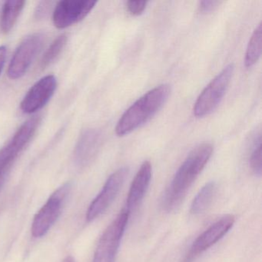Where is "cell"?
I'll list each match as a JSON object with an SVG mask.
<instances>
[{"label": "cell", "mask_w": 262, "mask_h": 262, "mask_svg": "<svg viewBox=\"0 0 262 262\" xmlns=\"http://www.w3.org/2000/svg\"><path fill=\"white\" fill-rule=\"evenodd\" d=\"M212 152L211 144L202 143L188 154L164 194L162 206L165 211L171 212L180 206L188 190L208 163Z\"/></svg>", "instance_id": "6da1fadb"}, {"label": "cell", "mask_w": 262, "mask_h": 262, "mask_svg": "<svg viewBox=\"0 0 262 262\" xmlns=\"http://www.w3.org/2000/svg\"><path fill=\"white\" fill-rule=\"evenodd\" d=\"M170 92L168 84H162L147 92L121 116L116 126V134H129L148 122L168 100Z\"/></svg>", "instance_id": "7a4b0ae2"}, {"label": "cell", "mask_w": 262, "mask_h": 262, "mask_svg": "<svg viewBox=\"0 0 262 262\" xmlns=\"http://www.w3.org/2000/svg\"><path fill=\"white\" fill-rule=\"evenodd\" d=\"M234 73V65L226 66L204 89L194 102L193 113L198 118L212 113L223 99Z\"/></svg>", "instance_id": "3957f363"}, {"label": "cell", "mask_w": 262, "mask_h": 262, "mask_svg": "<svg viewBox=\"0 0 262 262\" xmlns=\"http://www.w3.org/2000/svg\"><path fill=\"white\" fill-rule=\"evenodd\" d=\"M129 216L126 210L122 209L108 225L99 239L93 262H116V255Z\"/></svg>", "instance_id": "277c9868"}, {"label": "cell", "mask_w": 262, "mask_h": 262, "mask_svg": "<svg viewBox=\"0 0 262 262\" xmlns=\"http://www.w3.org/2000/svg\"><path fill=\"white\" fill-rule=\"evenodd\" d=\"M70 188L69 183L59 187L38 211L32 224L31 233L33 237L36 238L43 237L50 231L60 215Z\"/></svg>", "instance_id": "5b68a950"}, {"label": "cell", "mask_w": 262, "mask_h": 262, "mask_svg": "<svg viewBox=\"0 0 262 262\" xmlns=\"http://www.w3.org/2000/svg\"><path fill=\"white\" fill-rule=\"evenodd\" d=\"M45 41L42 33H34L26 37L16 49L10 61L7 76L12 80L20 79L27 73Z\"/></svg>", "instance_id": "8992f818"}, {"label": "cell", "mask_w": 262, "mask_h": 262, "mask_svg": "<svg viewBox=\"0 0 262 262\" xmlns=\"http://www.w3.org/2000/svg\"><path fill=\"white\" fill-rule=\"evenodd\" d=\"M128 173V168L122 167L116 170L108 177L103 188L93 199L87 210V222H93L110 208L122 189Z\"/></svg>", "instance_id": "52a82bcc"}, {"label": "cell", "mask_w": 262, "mask_h": 262, "mask_svg": "<svg viewBox=\"0 0 262 262\" xmlns=\"http://www.w3.org/2000/svg\"><path fill=\"white\" fill-rule=\"evenodd\" d=\"M234 222L235 217L234 215L227 214L214 222L193 242L183 262L194 261L202 253L215 245L231 230Z\"/></svg>", "instance_id": "ba28073f"}, {"label": "cell", "mask_w": 262, "mask_h": 262, "mask_svg": "<svg viewBox=\"0 0 262 262\" xmlns=\"http://www.w3.org/2000/svg\"><path fill=\"white\" fill-rule=\"evenodd\" d=\"M94 0H64L56 4L53 22L59 30L71 27L85 19L96 4Z\"/></svg>", "instance_id": "9c48e42d"}, {"label": "cell", "mask_w": 262, "mask_h": 262, "mask_svg": "<svg viewBox=\"0 0 262 262\" xmlns=\"http://www.w3.org/2000/svg\"><path fill=\"white\" fill-rule=\"evenodd\" d=\"M39 122V117H33L24 122L10 142L0 150V172L7 173L8 168L36 133Z\"/></svg>", "instance_id": "30bf717a"}, {"label": "cell", "mask_w": 262, "mask_h": 262, "mask_svg": "<svg viewBox=\"0 0 262 262\" xmlns=\"http://www.w3.org/2000/svg\"><path fill=\"white\" fill-rule=\"evenodd\" d=\"M57 87V79L53 75L44 76L36 82L24 96L20 104L21 110L32 114L43 108L50 100Z\"/></svg>", "instance_id": "8fae6325"}, {"label": "cell", "mask_w": 262, "mask_h": 262, "mask_svg": "<svg viewBox=\"0 0 262 262\" xmlns=\"http://www.w3.org/2000/svg\"><path fill=\"white\" fill-rule=\"evenodd\" d=\"M151 174L152 167L151 163L148 161H145L136 173L128 191L126 205L124 209L126 210L129 214H131L132 211L136 209L143 200L151 182Z\"/></svg>", "instance_id": "7c38bea8"}, {"label": "cell", "mask_w": 262, "mask_h": 262, "mask_svg": "<svg viewBox=\"0 0 262 262\" xmlns=\"http://www.w3.org/2000/svg\"><path fill=\"white\" fill-rule=\"evenodd\" d=\"M102 135L98 130L88 129L82 133L74 151V160L79 167H85L96 157L100 148Z\"/></svg>", "instance_id": "4fadbf2b"}, {"label": "cell", "mask_w": 262, "mask_h": 262, "mask_svg": "<svg viewBox=\"0 0 262 262\" xmlns=\"http://www.w3.org/2000/svg\"><path fill=\"white\" fill-rule=\"evenodd\" d=\"M25 4V1H7L4 3L0 17V30L2 33L5 34L10 33L24 10Z\"/></svg>", "instance_id": "5bb4252c"}, {"label": "cell", "mask_w": 262, "mask_h": 262, "mask_svg": "<svg viewBox=\"0 0 262 262\" xmlns=\"http://www.w3.org/2000/svg\"><path fill=\"white\" fill-rule=\"evenodd\" d=\"M215 192V182H210L205 184L193 199L190 209L191 214H200L204 212L212 202Z\"/></svg>", "instance_id": "9a60e30c"}, {"label": "cell", "mask_w": 262, "mask_h": 262, "mask_svg": "<svg viewBox=\"0 0 262 262\" xmlns=\"http://www.w3.org/2000/svg\"><path fill=\"white\" fill-rule=\"evenodd\" d=\"M262 29L259 24L251 35L245 53V64L247 67H252L258 60L261 54Z\"/></svg>", "instance_id": "2e32d148"}, {"label": "cell", "mask_w": 262, "mask_h": 262, "mask_svg": "<svg viewBox=\"0 0 262 262\" xmlns=\"http://www.w3.org/2000/svg\"><path fill=\"white\" fill-rule=\"evenodd\" d=\"M67 40H68V36L67 34L60 35L54 39L41 59V68H47L52 62H53V61H55V59L62 53L64 47L67 45Z\"/></svg>", "instance_id": "e0dca14e"}, {"label": "cell", "mask_w": 262, "mask_h": 262, "mask_svg": "<svg viewBox=\"0 0 262 262\" xmlns=\"http://www.w3.org/2000/svg\"><path fill=\"white\" fill-rule=\"evenodd\" d=\"M250 165L253 172L257 176H260L262 171L261 144L260 139L256 142L250 156Z\"/></svg>", "instance_id": "ac0fdd59"}, {"label": "cell", "mask_w": 262, "mask_h": 262, "mask_svg": "<svg viewBox=\"0 0 262 262\" xmlns=\"http://www.w3.org/2000/svg\"><path fill=\"white\" fill-rule=\"evenodd\" d=\"M147 1H128L126 4L128 11L135 16H139L146 8Z\"/></svg>", "instance_id": "d6986e66"}, {"label": "cell", "mask_w": 262, "mask_h": 262, "mask_svg": "<svg viewBox=\"0 0 262 262\" xmlns=\"http://www.w3.org/2000/svg\"><path fill=\"white\" fill-rule=\"evenodd\" d=\"M220 4L219 1H211V0H205V1H201L199 3V8L202 13H208V12L214 10L217 6Z\"/></svg>", "instance_id": "ffe728a7"}, {"label": "cell", "mask_w": 262, "mask_h": 262, "mask_svg": "<svg viewBox=\"0 0 262 262\" xmlns=\"http://www.w3.org/2000/svg\"><path fill=\"white\" fill-rule=\"evenodd\" d=\"M51 4L50 2H41L39 5L38 6L37 10L36 12V17L41 18L43 17L48 10L49 5Z\"/></svg>", "instance_id": "44dd1931"}, {"label": "cell", "mask_w": 262, "mask_h": 262, "mask_svg": "<svg viewBox=\"0 0 262 262\" xmlns=\"http://www.w3.org/2000/svg\"><path fill=\"white\" fill-rule=\"evenodd\" d=\"M7 47L2 46L0 47V74L2 73L3 69L5 65L6 59H7Z\"/></svg>", "instance_id": "7402d4cb"}, {"label": "cell", "mask_w": 262, "mask_h": 262, "mask_svg": "<svg viewBox=\"0 0 262 262\" xmlns=\"http://www.w3.org/2000/svg\"><path fill=\"white\" fill-rule=\"evenodd\" d=\"M6 173L0 172V191L4 186V182H5Z\"/></svg>", "instance_id": "603a6c76"}, {"label": "cell", "mask_w": 262, "mask_h": 262, "mask_svg": "<svg viewBox=\"0 0 262 262\" xmlns=\"http://www.w3.org/2000/svg\"><path fill=\"white\" fill-rule=\"evenodd\" d=\"M63 262H76L75 261L74 258L72 256H67L65 259H64Z\"/></svg>", "instance_id": "cb8c5ba5"}]
</instances>
